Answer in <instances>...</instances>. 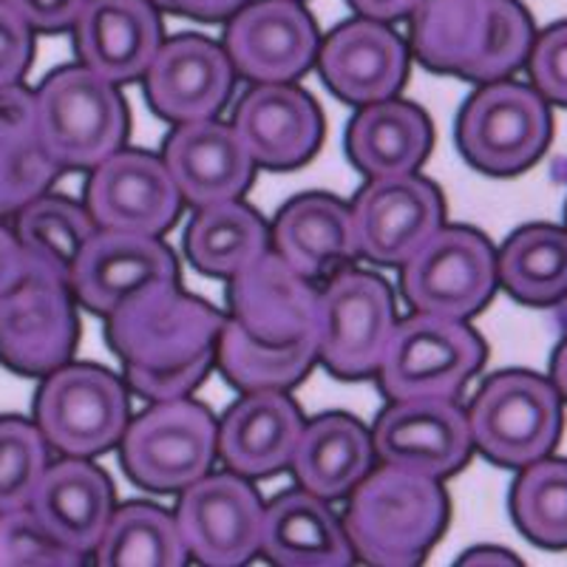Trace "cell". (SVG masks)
Masks as SVG:
<instances>
[{
    "mask_svg": "<svg viewBox=\"0 0 567 567\" xmlns=\"http://www.w3.org/2000/svg\"><path fill=\"white\" fill-rule=\"evenodd\" d=\"M156 9L179 18H194V20H227L245 7L247 0H151Z\"/></svg>",
    "mask_w": 567,
    "mask_h": 567,
    "instance_id": "f6af8a7d",
    "label": "cell"
},
{
    "mask_svg": "<svg viewBox=\"0 0 567 567\" xmlns=\"http://www.w3.org/2000/svg\"><path fill=\"white\" fill-rule=\"evenodd\" d=\"M394 298L372 272L347 270L318 296V361L341 381L378 374L392 338Z\"/></svg>",
    "mask_w": 567,
    "mask_h": 567,
    "instance_id": "30bf717a",
    "label": "cell"
},
{
    "mask_svg": "<svg viewBox=\"0 0 567 567\" xmlns=\"http://www.w3.org/2000/svg\"><path fill=\"white\" fill-rule=\"evenodd\" d=\"M233 128L245 142L252 165L292 171L316 156L323 116L307 91L290 83H256L236 105Z\"/></svg>",
    "mask_w": 567,
    "mask_h": 567,
    "instance_id": "ffe728a7",
    "label": "cell"
},
{
    "mask_svg": "<svg viewBox=\"0 0 567 567\" xmlns=\"http://www.w3.org/2000/svg\"><path fill=\"white\" fill-rule=\"evenodd\" d=\"M60 165L45 154L38 134L0 136V219L18 216L29 202L49 194Z\"/></svg>",
    "mask_w": 567,
    "mask_h": 567,
    "instance_id": "74e56055",
    "label": "cell"
},
{
    "mask_svg": "<svg viewBox=\"0 0 567 567\" xmlns=\"http://www.w3.org/2000/svg\"><path fill=\"white\" fill-rule=\"evenodd\" d=\"M34 58V32L7 0H0V85L20 83Z\"/></svg>",
    "mask_w": 567,
    "mask_h": 567,
    "instance_id": "b9f144b4",
    "label": "cell"
},
{
    "mask_svg": "<svg viewBox=\"0 0 567 567\" xmlns=\"http://www.w3.org/2000/svg\"><path fill=\"white\" fill-rule=\"evenodd\" d=\"M511 488V516L539 548L567 550V460L542 457L519 468Z\"/></svg>",
    "mask_w": 567,
    "mask_h": 567,
    "instance_id": "d590c367",
    "label": "cell"
},
{
    "mask_svg": "<svg viewBox=\"0 0 567 567\" xmlns=\"http://www.w3.org/2000/svg\"><path fill=\"white\" fill-rule=\"evenodd\" d=\"M530 85L548 103L567 109V20L545 29L528 54Z\"/></svg>",
    "mask_w": 567,
    "mask_h": 567,
    "instance_id": "ab89813d",
    "label": "cell"
},
{
    "mask_svg": "<svg viewBox=\"0 0 567 567\" xmlns=\"http://www.w3.org/2000/svg\"><path fill=\"white\" fill-rule=\"evenodd\" d=\"M179 207V187L156 156L120 148L91 168L85 210L103 230L159 236L174 225Z\"/></svg>",
    "mask_w": 567,
    "mask_h": 567,
    "instance_id": "e0dca14e",
    "label": "cell"
},
{
    "mask_svg": "<svg viewBox=\"0 0 567 567\" xmlns=\"http://www.w3.org/2000/svg\"><path fill=\"white\" fill-rule=\"evenodd\" d=\"M162 162L174 176L182 199L194 207L239 199L256 168L236 128L213 116L176 125L165 142Z\"/></svg>",
    "mask_w": 567,
    "mask_h": 567,
    "instance_id": "603a6c76",
    "label": "cell"
},
{
    "mask_svg": "<svg viewBox=\"0 0 567 567\" xmlns=\"http://www.w3.org/2000/svg\"><path fill=\"white\" fill-rule=\"evenodd\" d=\"M230 310L261 341L284 343L318 332V292L270 250L233 276Z\"/></svg>",
    "mask_w": 567,
    "mask_h": 567,
    "instance_id": "cb8c5ba5",
    "label": "cell"
},
{
    "mask_svg": "<svg viewBox=\"0 0 567 567\" xmlns=\"http://www.w3.org/2000/svg\"><path fill=\"white\" fill-rule=\"evenodd\" d=\"M225 52L250 83H292L316 63V20L298 0L245 3L227 23Z\"/></svg>",
    "mask_w": 567,
    "mask_h": 567,
    "instance_id": "2e32d148",
    "label": "cell"
},
{
    "mask_svg": "<svg viewBox=\"0 0 567 567\" xmlns=\"http://www.w3.org/2000/svg\"><path fill=\"white\" fill-rule=\"evenodd\" d=\"M374 457L423 477H452L474 452L468 414L454 398L392 400L372 432Z\"/></svg>",
    "mask_w": 567,
    "mask_h": 567,
    "instance_id": "5bb4252c",
    "label": "cell"
},
{
    "mask_svg": "<svg viewBox=\"0 0 567 567\" xmlns=\"http://www.w3.org/2000/svg\"><path fill=\"white\" fill-rule=\"evenodd\" d=\"M491 561H499V565H519V561L514 559V554H505V550H496V548L471 550V554L463 556L460 565H491Z\"/></svg>",
    "mask_w": 567,
    "mask_h": 567,
    "instance_id": "681fc988",
    "label": "cell"
},
{
    "mask_svg": "<svg viewBox=\"0 0 567 567\" xmlns=\"http://www.w3.org/2000/svg\"><path fill=\"white\" fill-rule=\"evenodd\" d=\"M372 463V434L349 414H323L303 425L290 465L303 491L321 499H341L367 477Z\"/></svg>",
    "mask_w": 567,
    "mask_h": 567,
    "instance_id": "f546056e",
    "label": "cell"
},
{
    "mask_svg": "<svg viewBox=\"0 0 567 567\" xmlns=\"http://www.w3.org/2000/svg\"><path fill=\"white\" fill-rule=\"evenodd\" d=\"M12 230L27 256L29 276L69 287L80 250L97 225L78 202L43 194L14 216Z\"/></svg>",
    "mask_w": 567,
    "mask_h": 567,
    "instance_id": "4dcf8cb0",
    "label": "cell"
},
{
    "mask_svg": "<svg viewBox=\"0 0 567 567\" xmlns=\"http://www.w3.org/2000/svg\"><path fill=\"white\" fill-rule=\"evenodd\" d=\"M474 449L499 468L548 457L561 437V398L542 374L511 369L485 381L468 409Z\"/></svg>",
    "mask_w": 567,
    "mask_h": 567,
    "instance_id": "5b68a950",
    "label": "cell"
},
{
    "mask_svg": "<svg viewBox=\"0 0 567 567\" xmlns=\"http://www.w3.org/2000/svg\"><path fill=\"white\" fill-rule=\"evenodd\" d=\"M534 20L519 0H420L412 52L425 69L494 83L525 65Z\"/></svg>",
    "mask_w": 567,
    "mask_h": 567,
    "instance_id": "6da1fadb",
    "label": "cell"
},
{
    "mask_svg": "<svg viewBox=\"0 0 567 567\" xmlns=\"http://www.w3.org/2000/svg\"><path fill=\"white\" fill-rule=\"evenodd\" d=\"M71 29L85 69L114 85L140 80L162 45L159 12L151 0H85Z\"/></svg>",
    "mask_w": 567,
    "mask_h": 567,
    "instance_id": "7402d4cb",
    "label": "cell"
},
{
    "mask_svg": "<svg viewBox=\"0 0 567 567\" xmlns=\"http://www.w3.org/2000/svg\"><path fill=\"white\" fill-rule=\"evenodd\" d=\"M400 287L417 312L471 318L496 290V252L468 227H440L403 261Z\"/></svg>",
    "mask_w": 567,
    "mask_h": 567,
    "instance_id": "8fae6325",
    "label": "cell"
},
{
    "mask_svg": "<svg viewBox=\"0 0 567 567\" xmlns=\"http://www.w3.org/2000/svg\"><path fill=\"white\" fill-rule=\"evenodd\" d=\"M187 258L207 276L233 278L270 250V233L252 207L239 199L199 207L185 236Z\"/></svg>",
    "mask_w": 567,
    "mask_h": 567,
    "instance_id": "d6a6232c",
    "label": "cell"
},
{
    "mask_svg": "<svg viewBox=\"0 0 567 567\" xmlns=\"http://www.w3.org/2000/svg\"><path fill=\"white\" fill-rule=\"evenodd\" d=\"M318 69L329 91L349 105L394 97L406 80V43L381 20L358 18L318 45Z\"/></svg>",
    "mask_w": 567,
    "mask_h": 567,
    "instance_id": "44dd1931",
    "label": "cell"
},
{
    "mask_svg": "<svg viewBox=\"0 0 567 567\" xmlns=\"http://www.w3.org/2000/svg\"><path fill=\"white\" fill-rule=\"evenodd\" d=\"M34 425L63 457L103 454L125 434L128 389L105 369L65 363L40 383Z\"/></svg>",
    "mask_w": 567,
    "mask_h": 567,
    "instance_id": "52a82bcc",
    "label": "cell"
},
{
    "mask_svg": "<svg viewBox=\"0 0 567 567\" xmlns=\"http://www.w3.org/2000/svg\"><path fill=\"white\" fill-rule=\"evenodd\" d=\"M145 78L151 109L168 123L210 120L233 94V71L225 45L199 34H182L159 45Z\"/></svg>",
    "mask_w": 567,
    "mask_h": 567,
    "instance_id": "d6986e66",
    "label": "cell"
},
{
    "mask_svg": "<svg viewBox=\"0 0 567 567\" xmlns=\"http://www.w3.org/2000/svg\"><path fill=\"white\" fill-rule=\"evenodd\" d=\"M303 417L281 389L247 392L216 429V452L241 477H270L292 463Z\"/></svg>",
    "mask_w": 567,
    "mask_h": 567,
    "instance_id": "d4e9b609",
    "label": "cell"
},
{
    "mask_svg": "<svg viewBox=\"0 0 567 567\" xmlns=\"http://www.w3.org/2000/svg\"><path fill=\"white\" fill-rule=\"evenodd\" d=\"M120 445L125 474L140 488L174 494L210 471L216 460V420L196 400H159L128 420Z\"/></svg>",
    "mask_w": 567,
    "mask_h": 567,
    "instance_id": "9c48e42d",
    "label": "cell"
},
{
    "mask_svg": "<svg viewBox=\"0 0 567 567\" xmlns=\"http://www.w3.org/2000/svg\"><path fill=\"white\" fill-rule=\"evenodd\" d=\"M554 136L548 100L534 85L494 80L465 103L457 145L471 168L488 176H516L534 168Z\"/></svg>",
    "mask_w": 567,
    "mask_h": 567,
    "instance_id": "8992f818",
    "label": "cell"
},
{
    "mask_svg": "<svg viewBox=\"0 0 567 567\" xmlns=\"http://www.w3.org/2000/svg\"><path fill=\"white\" fill-rule=\"evenodd\" d=\"M496 281L525 307H556L567 298V230L528 225L496 256Z\"/></svg>",
    "mask_w": 567,
    "mask_h": 567,
    "instance_id": "836d02e7",
    "label": "cell"
},
{
    "mask_svg": "<svg viewBox=\"0 0 567 567\" xmlns=\"http://www.w3.org/2000/svg\"><path fill=\"white\" fill-rule=\"evenodd\" d=\"M159 284H176V258L156 236L103 230L80 250L69 290L97 316H111L131 296Z\"/></svg>",
    "mask_w": 567,
    "mask_h": 567,
    "instance_id": "ac0fdd59",
    "label": "cell"
},
{
    "mask_svg": "<svg viewBox=\"0 0 567 567\" xmlns=\"http://www.w3.org/2000/svg\"><path fill=\"white\" fill-rule=\"evenodd\" d=\"M276 252L307 281L336 272L358 256L352 210L327 194L287 202L272 227Z\"/></svg>",
    "mask_w": 567,
    "mask_h": 567,
    "instance_id": "83f0119b",
    "label": "cell"
},
{
    "mask_svg": "<svg viewBox=\"0 0 567 567\" xmlns=\"http://www.w3.org/2000/svg\"><path fill=\"white\" fill-rule=\"evenodd\" d=\"M38 105L34 91L23 83L0 85V136L38 134Z\"/></svg>",
    "mask_w": 567,
    "mask_h": 567,
    "instance_id": "ee69618b",
    "label": "cell"
},
{
    "mask_svg": "<svg viewBox=\"0 0 567 567\" xmlns=\"http://www.w3.org/2000/svg\"><path fill=\"white\" fill-rule=\"evenodd\" d=\"M29 276L27 256L20 250V241L12 227L3 225L0 219V296L14 290L23 278Z\"/></svg>",
    "mask_w": 567,
    "mask_h": 567,
    "instance_id": "bcb514c9",
    "label": "cell"
},
{
    "mask_svg": "<svg viewBox=\"0 0 567 567\" xmlns=\"http://www.w3.org/2000/svg\"><path fill=\"white\" fill-rule=\"evenodd\" d=\"M78 347V312L69 287L27 276L0 296V367L20 378H45Z\"/></svg>",
    "mask_w": 567,
    "mask_h": 567,
    "instance_id": "4fadbf2b",
    "label": "cell"
},
{
    "mask_svg": "<svg viewBox=\"0 0 567 567\" xmlns=\"http://www.w3.org/2000/svg\"><path fill=\"white\" fill-rule=\"evenodd\" d=\"M9 7L27 20L32 32L54 34L71 29V23L78 20L80 9L85 7V0H7Z\"/></svg>",
    "mask_w": 567,
    "mask_h": 567,
    "instance_id": "7bdbcfd3",
    "label": "cell"
},
{
    "mask_svg": "<svg viewBox=\"0 0 567 567\" xmlns=\"http://www.w3.org/2000/svg\"><path fill=\"white\" fill-rule=\"evenodd\" d=\"M221 323L219 310L179 292L176 284H159L120 303L105 338L125 369H179L216 354Z\"/></svg>",
    "mask_w": 567,
    "mask_h": 567,
    "instance_id": "277c9868",
    "label": "cell"
},
{
    "mask_svg": "<svg viewBox=\"0 0 567 567\" xmlns=\"http://www.w3.org/2000/svg\"><path fill=\"white\" fill-rule=\"evenodd\" d=\"M550 383H554L559 398L567 403V338L559 343V349L554 354V363H550Z\"/></svg>",
    "mask_w": 567,
    "mask_h": 567,
    "instance_id": "c3c4849f",
    "label": "cell"
},
{
    "mask_svg": "<svg viewBox=\"0 0 567 567\" xmlns=\"http://www.w3.org/2000/svg\"><path fill=\"white\" fill-rule=\"evenodd\" d=\"M94 556L100 567H182L187 548L176 516L154 505L131 503L111 514Z\"/></svg>",
    "mask_w": 567,
    "mask_h": 567,
    "instance_id": "e575fe53",
    "label": "cell"
},
{
    "mask_svg": "<svg viewBox=\"0 0 567 567\" xmlns=\"http://www.w3.org/2000/svg\"><path fill=\"white\" fill-rule=\"evenodd\" d=\"M483 363L485 343L460 318L414 312L394 323L378 374L392 400L454 398Z\"/></svg>",
    "mask_w": 567,
    "mask_h": 567,
    "instance_id": "ba28073f",
    "label": "cell"
},
{
    "mask_svg": "<svg viewBox=\"0 0 567 567\" xmlns=\"http://www.w3.org/2000/svg\"><path fill=\"white\" fill-rule=\"evenodd\" d=\"M429 116L417 105L394 97L361 105L347 131L349 159L369 179L414 174L429 156Z\"/></svg>",
    "mask_w": 567,
    "mask_h": 567,
    "instance_id": "f1b7e54d",
    "label": "cell"
},
{
    "mask_svg": "<svg viewBox=\"0 0 567 567\" xmlns=\"http://www.w3.org/2000/svg\"><path fill=\"white\" fill-rule=\"evenodd\" d=\"M265 505L241 474H205L182 491L176 525L187 556L207 567H239L258 554Z\"/></svg>",
    "mask_w": 567,
    "mask_h": 567,
    "instance_id": "7c38bea8",
    "label": "cell"
},
{
    "mask_svg": "<svg viewBox=\"0 0 567 567\" xmlns=\"http://www.w3.org/2000/svg\"><path fill=\"white\" fill-rule=\"evenodd\" d=\"M213 363H216V354H207V358H199V361L179 369H125V381L136 394L154 400V403L187 398L205 381Z\"/></svg>",
    "mask_w": 567,
    "mask_h": 567,
    "instance_id": "60d3db41",
    "label": "cell"
},
{
    "mask_svg": "<svg viewBox=\"0 0 567 567\" xmlns=\"http://www.w3.org/2000/svg\"><path fill=\"white\" fill-rule=\"evenodd\" d=\"M83 561V554L45 530L29 505L0 514V567H78Z\"/></svg>",
    "mask_w": 567,
    "mask_h": 567,
    "instance_id": "f35d334b",
    "label": "cell"
},
{
    "mask_svg": "<svg viewBox=\"0 0 567 567\" xmlns=\"http://www.w3.org/2000/svg\"><path fill=\"white\" fill-rule=\"evenodd\" d=\"M440 227L443 199L423 176H374L352 205L354 245L374 265H403Z\"/></svg>",
    "mask_w": 567,
    "mask_h": 567,
    "instance_id": "9a60e30c",
    "label": "cell"
},
{
    "mask_svg": "<svg viewBox=\"0 0 567 567\" xmlns=\"http://www.w3.org/2000/svg\"><path fill=\"white\" fill-rule=\"evenodd\" d=\"M349 7L361 18L392 23V20L409 18L420 7V0H349Z\"/></svg>",
    "mask_w": 567,
    "mask_h": 567,
    "instance_id": "7dc6e473",
    "label": "cell"
},
{
    "mask_svg": "<svg viewBox=\"0 0 567 567\" xmlns=\"http://www.w3.org/2000/svg\"><path fill=\"white\" fill-rule=\"evenodd\" d=\"M318 361V332L296 341H261L250 336L236 318H225L216 338V363L221 374L241 392L290 389L307 378Z\"/></svg>",
    "mask_w": 567,
    "mask_h": 567,
    "instance_id": "1f68e13d",
    "label": "cell"
},
{
    "mask_svg": "<svg viewBox=\"0 0 567 567\" xmlns=\"http://www.w3.org/2000/svg\"><path fill=\"white\" fill-rule=\"evenodd\" d=\"M449 496L434 477L383 465L352 488L343 530L354 556L374 567H412L437 545Z\"/></svg>",
    "mask_w": 567,
    "mask_h": 567,
    "instance_id": "7a4b0ae2",
    "label": "cell"
},
{
    "mask_svg": "<svg viewBox=\"0 0 567 567\" xmlns=\"http://www.w3.org/2000/svg\"><path fill=\"white\" fill-rule=\"evenodd\" d=\"M38 140L60 171H91L123 148L128 109L114 83L85 65L52 71L34 91Z\"/></svg>",
    "mask_w": 567,
    "mask_h": 567,
    "instance_id": "3957f363",
    "label": "cell"
},
{
    "mask_svg": "<svg viewBox=\"0 0 567 567\" xmlns=\"http://www.w3.org/2000/svg\"><path fill=\"white\" fill-rule=\"evenodd\" d=\"M49 465V443L29 420L0 417V514L27 508Z\"/></svg>",
    "mask_w": 567,
    "mask_h": 567,
    "instance_id": "8d00e7d4",
    "label": "cell"
},
{
    "mask_svg": "<svg viewBox=\"0 0 567 567\" xmlns=\"http://www.w3.org/2000/svg\"><path fill=\"white\" fill-rule=\"evenodd\" d=\"M258 550L278 567H347L354 550L327 499L310 491H287L261 516Z\"/></svg>",
    "mask_w": 567,
    "mask_h": 567,
    "instance_id": "4316f807",
    "label": "cell"
},
{
    "mask_svg": "<svg viewBox=\"0 0 567 567\" xmlns=\"http://www.w3.org/2000/svg\"><path fill=\"white\" fill-rule=\"evenodd\" d=\"M29 508L65 548L89 556L114 514V491L89 457H63L45 465Z\"/></svg>",
    "mask_w": 567,
    "mask_h": 567,
    "instance_id": "484cf974",
    "label": "cell"
}]
</instances>
